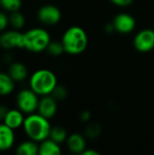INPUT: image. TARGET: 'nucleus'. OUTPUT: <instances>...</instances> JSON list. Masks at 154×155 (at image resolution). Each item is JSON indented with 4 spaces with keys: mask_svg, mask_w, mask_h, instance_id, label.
<instances>
[{
    "mask_svg": "<svg viewBox=\"0 0 154 155\" xmlns=\"http://www.w3.org/2000/svg\"><path fill=\"white\" fill-rule=\"evenodd\" d=\"M61 153L60 144L50 138L44 140L39 144L40 155H60Z\"/></svg>",
    "mask_w": 154,
    "mask_h": 155,
    "instance_id": "nucleus-17",
    "label": "nucleus"
},
{
    "mask_svg": "<svg viewBox=\"0 0 154 155\" xmlns=\"http://www.w3.org/2000/svg\"><path fill=\"white\" fill-rule=\"evenodd\" d=\"M83 155H99V153L96 152L95 150H92V149H85L84 152H83Z\"/></svg>",
    "mask_w": 154,
    "mask_h": 155,
    "instance_id": "nucleus-28",
    "label": "nucleus"
},
{
    "mask_svg": "<svg viewBox=\"0 0 154 155\" xmlns=\"http://www.w3.org/2000/svg\"><path fill=\"white\" fill-rule=\"evenodd\" d=\"M8 25H9L8 15L5 12L0 11V33H2L5 30H6Z\"/></svg>",
    "mask_w": 154,
    "mask_h": 155,
    "instance_id": "nucleus-24",
    "label": "nucleus"
},
{
    "mask_svg": "<svg viewBox=\"0 0 154 155\" xmlns=\"http://www.w3.org/2000/svg\"><path fill=\"white\" fill-rule=\"evenodd\" d=\"M91 116H92L91 112H90V111H87V110L83 111V112L80 114V119H81V121H83V122H88V121L91 119Z\"/></svg>",
    "mask_w": 154,
    "mask_h": 155,
    "instance_id": "nucleus-26",
    "label": "nucleus"
},
{
    "mask_svg": "<svg viewBox=\"0 0 154 155\" xmlns=\"http://www.w3.org/2000/svg\"><path fill=\"white\" fill-rule=\"evenodd\" d=\"M51 128L49 119L42 116L37 112L27 114L23 124V130L27 138L39 143L49 138Z\"/></svg>",
    "mask_w": 154,
    "mask_h": 155,
    "instance_id": "nucleus-1",
    "label": "nucleus"
},
{
    "mask_svg": "<svg viewBox=\"0 0 154 155\" xmlns=\"http://www.w3.org/2000/svg\"><path fill=\"white\" fill-rule=\"evenodd\" d=\"M111 1L118 6H128L133 3V0H111Z\"/></svg>",
    "mask_w": 154,
    "mask_h": 155,
    "instance_id": "nucleus-25",
    "label": "nucleus"
},
{
    "mask_svg": "<svg viewBox=\"0 0 154 155\" xmlns=\"http://www.w3.org/2000/svg\"><path fill=\"white\" fill-rule=\"evenodd\" d=\"M51 95L56 100V101H63L64 100L67 95H68V92L67 89L63 86V85H56L55 88L54 89V91L52 92Z\"/></svg>",
    "mask_w": 154,
    "mask_h": 155,
    "instance_id": "nucleus-23",
    "label": "nucleus"
},
{
    "mask_svg": "<svg viewBox=\"0 0 154 155\" xmlns=\"http://www.w3.org/2000/svg\"><path fill=\"white\" fill-rule=\"evenodd\" d=\"M105 31H106L107 33H112V32L115 31V28H114V25H113V22L110 23V24H107V25H105Z\"/></svg>",
    "mask_w": 154,
    "mask_h": 155,
    "instance_id": "nucleus-29",
    "label": "nucleus"
},
{
    "mask_svg": "<svg viewBox=\"0 0 154 155\" xmlns=\"http://www.w3.org/2000/svg\"><path fill=\"white\" fill-rule=\"evenodd\" d=\"M101 133H102V126L99 124H96V123L90 124L85 129L86 135L91 139L97 138L101 134Z\"/></svg>",
    "mask_w": 154,
    "mask_h": 155,
    "instance_id": "nucleus-22",
    "label": "nucleus"
},
{
    "mask_svg": "<svg viewBox=\"0 0 154 155\" xmlns=\"http://www.w3.org/2000/svg\"><path fill=\"white\" fill-rule=\"evenodd\" d=\"M36 112L47 119L53 118L57 112V101L51 94L41 96Z\"/></svg>",
    "mask_w": 154,
    "mask_h": 155,
    "instance_id": "nucleus-10",
    "label": "nucleus"
},
{
    "mask_svg": "<svg viewBox=\"0 0 154 155\" xmlns=\"http://www.w3.org/2000/svg\"><path fill=\"white\" fill-rule=\"evenodd\" d=\"M15 153L18 155L39 154V144H38V143L28 139L27 141L20 143L16 146Z\"/></svg>",
    "mask_w": 154,
    "mask_h": 155,
    "instance_id": "nucleus-16",
    "label": "nucleus"
},
{
    "mask_svg": "<svg viewBox=\"0 0 154 155\" xmlns=\"http://www.w3.org/2000/svg\"><path fill=\"white\" fill-rule=\"evenodd\" d=\"M8 110H9V108L6 105L0 104V122H3V120L5 119Z\"/></svg>",
    "mask_w": 154,
    "mask_h": 155,
    "instance_id": "nucleus-27",
    "label": "nucleus"
},
{
    "mask_svg": "<svg viewBox=\"0 0 154 155\" xmlns=\"http://www.w3.org/2000/svg\"><path fill=\"white\" fill-rule=\"evenodd\" d=\"M57 85L55 74L48 69H39L34 72L29 78V88L39 96L49 95Z\"/></svg>",
    "mask_w": 154,
    "mask_h": 155,
    "instance_id": "nucleus-3",
    "label": "nucleus"
},
{
    "mask_svg": "<svg viewBox=\"0 0 154 155\" xmlns=\"http://www.w3.org/2000/svg\"><path fill=\"white\" fill-rule=\"evenodd\" d=\"M7 73L15 83L24 82L28 77V68L19 61H12L9 64Z\"/></svg>",
    "mask_w": 154,
    "mask_h": 155,
    "instance_id": "nucleus-13",
    "label": "nucleus"
},
{
    "mask_svg": "<svg viewBox=\"0 0 154 155\" xmlns=\"http://www.w3.org/2000/svg\"><path fill=\"white\" fill-rule=\"evenodd\" d=\"M39 100V95L31 88H24L20 90L15 96V105L16 108L27 115L36 113Z\"/></svg>",
    "mask_w": 154,
    "mask_h": 155,
    "instance_id": "nucleus-5",
    "label": "nucleus"
},
{
    "mask_svg": "<svg viewBox=\"0 0 154 155\" xmlns=\"http://www.w3.org/2000/svg\"><path fill=\"white\" fill-rule=\"evenodd\" d=\"M67 137H68L67 131L63 126L55 125L51 128L49 138L52 139L53 141L56 142L57 143L61 144V143H64L67 140Z\"/></svg>",
    "mask_w": 154,
    "mask_h": 155,
    "instance_id": "nucleus-19",
    "label": "nucleus"
},
{
    "mask_svg": "<svg viewBox=\"0 0 154 155\" xmlns=\"http://www.w3.org/2000/svg\"><path fill=\"white\" fill-rule=\"evenodd\" d=\"M60 9L54 5H44L38 9L37 18L45 25H54L61 20Z\"/></svg>",
    "mask_w": 154,
    "mask_h": 155,
    "instance_id": "nucleus-7",
    "label": "nucleus"
},
{
    "mask_svg": "<svg viewBox=\"0 0 154 155\" xmlns=\"http://www.w3.org/2000/svg\"><path fill=\"white\" fill-rule=\"evenodd\" d=\"M15 87V82L11 78V76L6 72L0 71V96L10 95Z\"/></svg>",
    "mask_w": 154,
    "mask_h": 155,
    "instance_id": "nucleus-15",
    "label": "nucleus"
},
{
    "mask_svg": "<svg viewBox=\"0 0 154 155\" xmlns=\"http://www.w3.org/2000/svg\"><path fill=\"white\" fill-rule=\"evenodd\" d=\"M133 45L135 49L142 53H146L154 48V31L152 29H143L134 37Z\"/></svg>",
    "mask_w": 154,
    "mask_h": 155,
    "instance_id": "nucleus-8",
    "label": "nucleus"
},
{
    "mask_svg": "<svg viewBox=\"0 0 154 155\" xmlns=\"http://www.w3.org/2000/svg\"><path fill=\"white\" fill-rule=\"evenodd\" d=\"M8 19H9V25L13 29L20 30L25 25V22H26L25 16L20 10L9 13Z\"/></svg>",
    "mask_w": 154,
    "mask_h": 155,
    "instance_id": "nucleus-18",
    "label": "nucleus"
},
{
    "mask_svg": "<svg viewBox=\"0 0 154 155\" xmlns=\"http://www.w3.org/2000/svg\"><path fill=\"white\" fill-rule=\"evenodd\" d=\"M22 0H0L1 8L8 13L20 10L22 7Z\"/></svg>",
    "mask_w": 154,
    "mask_h": 155,
    "instance_id": "nucleus-20",
    "label": "nucleus"
},
{
    "mask_svg": "<svg viewBox=\"0 0 154 155\" xmlns=\"http://www.w3.org/2000/svg\"><path fill=\"white\" fill-rule=\"evenodd\" d=\"M0 47L6 51L24 49V33L19 30H5L0 33Z\"/></svg>",
    "mask_w": 154,
    "mask_h": 155,
    "instance_id": "nucleus-6",
    "label": "nucleus"
},
{
    "mask_svg": "<svg viewBox=\"0 0 154 155\" xmlns=\"http://www.w3.org/2000/svg\"><path fill=\"white\" fill-rule=\"evenodd\" d=\"M15 143V130L0 122V153L11 150Z\"/></svg>",
    "mask_w": 154,
    "mask_h": 155,
    "instance_id": "nucleus-11",
    "label": "nucleus"
},
{
    "mask_svg": "<svg viewBox=\"0 0 154 155\" xmlns=\"http://www.w3.org/2000/svg\"><path fill=\"white\" fill-rule=\"evenodd\" d=\"M64 52L69 54H82L88 45V36L80 26H72L63 35L61 40Z\"/></svg>",
    "mask_w": 154,
    "mask_h": 155,
    "instance_id": "nucleus-2",
    "label": "nucleus"
},
{
    "mask_svg": "<svg viewBox=\"0 0 154 155\" xmlns=\"http://www.w3.org/2000/svg\"><path fill=\"white\" fill-rule=\"evenodd\" d=\"M0 8H1V6H0Z\"/></svg>",
    "mask_w": 154,
    "mask_h": 155,
    "instance_id": "nucleus-30",
    "label": "nucleus"
},
{
    "mask_svg": "<svg viewBox=\"0 0 154 155\" xmlns=\"http://www.w3.org/2000/svg\"><path fill=\"white\" fill-rule=\"evenodd\" d=\"M113 24L114 25L115 31L121 34L131 33L134 30L136 25V22L133 16L126 13H121L115 15L113 20Z\"/></svg>",
    "mask_w": 154,
    "mask_h": 155,
    "instance_id": "nucleus-9",
    "label": "nucleus"
},
{
    "mask_svg": "<svg viewBox=\"0 0 154 155\" xmlns=\"http://www.w3.org/2000/svg\"><path fill=\"white\" fill-rule=\"evenodd\" d=\"M46 51L52 56H59L63 53H64V48L62 42L58 41H51L46 48Z\"/></svg>",
    "mask_w": 154,
    "mask_h": 155,
    "instance_id": "nucleus-21",
    "label": "nucleus"
},
{
    "mask_svg": "<svg viewBox=\"0 0 154 155\" xmlns=\"http://www.w3.org/2000/svg\"><path fill=\"white\" fill-rule=\"evenodd\" d=\"M66 143L69 151L73 153L82 154L83 152L86 149L85 139L79 134H73L69 135L67 137Z\"/></svg>",
    "mask_w": 154,
    "mask_h": 155,
    "instance_id": "nucleus-14",
    "label": "nucleus"
},
{
    "mask_svg": "<svg viewBox=\"0 0 154 155\" xmlns=\"http://www.w3.org/2000/svg\"><path fill=\"white\" fill-rule=\"evenodd\" d=\"M25 118V114L18 108H9L5 119L3 120V123L15 131L23 128Z\"/></svg>",
    "mask_w": 154,
    "mask_h": 155,
    "instance_id": "nucleus-12",
    "label": "nucleus"
},
{
    "mask_svg": "<svg viewBox=\"0 0 154 155\" xmlns=\"http://www.w3.org/2000/svg\"><path fill=\"white\" fill-rule=\"evenodd\" d=\"M51 37L49 33L41 27H34L24 33V49L32 53H41L46 50Z\"/></svg>",
    "mask_w": 154,
    "mask_h": 155,
    "instance_id": "nucleus-4",
    "label": "nucleus"
}]
</instances>
